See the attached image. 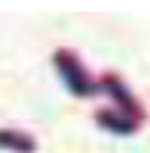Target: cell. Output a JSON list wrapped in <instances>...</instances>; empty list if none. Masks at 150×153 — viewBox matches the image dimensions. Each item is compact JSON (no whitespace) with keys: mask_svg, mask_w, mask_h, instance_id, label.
Listing matches in <instances>:
<instances>
[{"mask_svg":"<svg viewBox=\"0 0 150 153\" xmlns=\"http://www.w3.org/2000/svg\"><path fill=\"white\" fill-rule=\"evenodd\" d=\"M55 67H58L61 78H64V84H67V90L72 95L90 98V95L98 93V84L90 78V72L84 69V64L78 61V55L72 49H58L55 52Z\"/></svg>","mask_w":150,"mask_h":153,"instance_id":"obj_1","label":"cell"},{"mask_svg":"<svg viewBox=\"0 0 150 153\" xmlns=\"http://www.w3.org/2000/svg\"><path fill=\"white\" fill-rule=\"evenodd\" d=\"M101 87H104V93H107L110 98H116V101L124 107L127 116H133V119H139V121L144 119L142 104H139L133 95L127 93V87L121 84V78H118V75H113V72H104V75H101Z\"/></svg>","mask_w":150,"mask_h":153,"instance_id":"obj_2","label":"cell"},{"mask_svg":"<svg viewBox=\"0 0 150 153\" xmlns=\"http://www.w3.org/2000/svg\"><path fill=\"white\" fill-rule=\"evenodd\" d=\"M95 121H98L101 127L113 130V133H124V136L139 127V119L127 116L124 110H98V113H95Z\"/></svg>","mask_w":150,"mask_h":153,"instance_id":"obj_3","label":"cell"},{"mask_svg":"<svg viewBox=\"0 0 150 153\" xmlns=\"http://www.w3.org/2000/svg\"><path fill=\"white\" fill-rule=\"evenodd\" d=\"M0 147H6V150H15V153H35V139L29 133H20V130H9L3 127L0 130Z\"/></svg>","mask_w":150,"mask_h":153,"instance_id":"obj_4","label":"cell"}]
</instances>
